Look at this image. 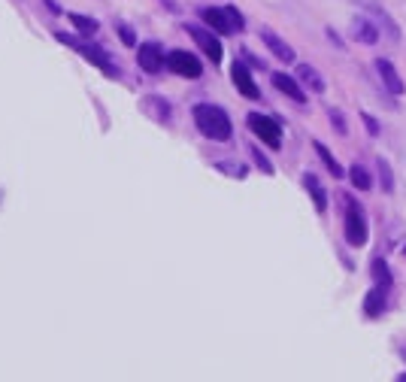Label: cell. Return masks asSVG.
Wrapping results in <instances>:
<instances>
[{
	"instance_id": "cell-10",
	"label": "cell",
	"mask_w": 406,
	"mask_h": 382,
	"mask_svg": "<svg viewBox=\"0 0 406 382\" xmlns=\"http://www.w3.org/2000/svg\"><path fill=\"white\" fill-rule=\"evenodd\" d=\"M261 39H264V46L270 49V55H276L282 64H291L294 58H297V55H294V49L285 43V39H279L273 31H261Z\"/></svg>"
},
{
	"instance_id": "cell-28",
	"label": "cell",
	"mask_w": 406,
	"mask_h": 382,
	"mask_svg": "<svg viewBox=\"0 0 406 382\" xmlns=\"http://www.w3.org/2000/svg\"><path fill=\"white\" fill-rule=\"evenodd\" d=\"M398 379H400V382H406V374H400V376H398Z\"/></svg>"
},
{
	"instance_id": "cell-20",
	"label": "cell",
	"mask_w": 406,
	"mask_h": 382,
	"mask_svg": "<svg viewBox=\"0 0 406 382\" xmlns=\"http://www.w3.org/2000/svg\"><path fill=\"white\" fill-rule=\"evenodd\" d=\"M373 279H376V285L391 288V273H388V264H385L382 258L373 261Z\"/></svg>"
},
{
	"instance_id": "cell-11",
	"label": "cell",
	"mask_w": 406,
	"mask_h": 382,
	"mask_svg": "<svg viewBox=\"0 0 406 382\" xmlns=\"http://www.w3.org/2000/svg\"><path fill=\"white\" fill-rule=\"evenodd\" d=\"M273 85H276L282 94H288L294 104H300V106L307 104V94H303V88H300V82H297L294 76H288V73H273Z\"/></svg>"
},
{
	"instance_id": "cell-1",
	"label": "cell",
	"mask_w": 406,
	"mask_h": 382,
	"mask_svg": "<svg viewBox=\"0 0 406 382\" xmlns=\"http://www.w3.org/2000/svg\"><path fill=\"white\" fill-rule=\"evenodd\" d=\"M195 125H197V130L203 137L219 140V143H225V140H230V134H233L228 113L221 106H212V104L195 106Z\"/></svg>"
},
{
	"instance_id": "cell-12",
	"label": "cell",
	"mask_w": 406,
	"mask_h": 382,
	"mask_svg": "<svg viewBox=\"0 0 406 382\" xmlns=\"http://www.w3.org/2000/svg\"><path fill=\"white\" fill-rule=\"evenodd\" d=\"M376 70H379V76H382V82H385V88H388L391 94H403V79L398 76V70L391 67V61H385V58H379L376 61Z\"/></svg>"
},
{
	"instance_id": "cell-23",
	"label": "cell",
	"mask_w": 406,
	"mask_h": 382,
	"mask_svg": "<svg viewBox=\"0 0 406 382\" xmlns=\"http://www.w3.org/2000/svg\"><path fill=\"white\" fill-rule=\"evenodd\" d=\"M70 22H73L82 34H94L97 31V22H94V18H88V16H76L73 13V16H70Z\"/></svg>"
},
{
	"instance_id": "cell-16",
	"label": "cell",
	"mask_w": 406,
	"mask_h": 382,
	"mask_svg": "<svg viewBox=\"0 0 406 382\" xmlns=\"http://www.w3.org/2000/svg\"><path fill=\"white\" fill-rule=\"evenodd\" d=\"M303 185H307V191L312 195V204H316V209H319V213H324V209H328V195H324V188L319 185V179L312 176V173H307V176H303Z\"/></svg>"
},
{
	"instance_id": "cell-9",
	"label": "cell",
	"mask_w": 406,
	"mask_h": 382,
	"mask_svg": "<svg viewBox=\"0 0 406 382\" xmlns=\"http://www.w3.org/2000/svg\"><path fill=\"white\" fill-rule=\"evenodd\" d=\"M137 61H140V67H143L146 73H158V70L167 64V58L161 55L158 43H143V46H140V52H137Z\"/></svg>"
},
{
	"instance_id": "cell-2",
	"label": "cell",
	"mask_w": 406,
	"mask_h": 382,
	"mask_svg": "<svg viewBox=\"0 0 406 382\" xmlns=\"http://www.w3.org/2000/svg\"><path fill=\"white\" fill-rule=\"evenodd\" d=\"M200 18L207 22L212 31H219V34H240L242 31V16H240V9L237 6H221V9H203Z\"/></svg>"
},
{
	"instance_id": "cell-19",
	"label": "cell",
	"mask_w": 406,
	"mask_h": 382,
	"mask_svg": "<svg viewBox=\"0 0 406 382\" xmlns=\"http://www.w3.org/2000/svg\"><path fill=\"white\" fill-rule=\"evenodd\" d=\"M312 149H316V152H319V158L324 161V167H328L333 176H343V167L337 164V161H333V155H331V149H328V146L319 143V140H316V143H312Z\"/></svg>"
},
{
	"instance_id": "cell-14",
	"label": "cell",
	"mask_w": 406,
	"mask_h": 382,
	"mask_svg": "<svg viewBox=\"0 0 406 382\" xmlns=\"http://www.w3.org/2000/svg\"><path fill=\"white\" fill-rule=\"evenodd\" d=\"M385 295H388V288H385V285H376L373 291H367V300H364V309H367V316L376 319V316L385 313V304H388V297H385Z\"/></svg>"
},
{
	"instance_id": "cell-3",
	"label": "cell",
	"mask_w": 406,
	"mask_h": 382,
	"mask_svg": "<svg viewBox=\"0 0 406 382\" xmlns=\"http://www.w3.org/2000/svg\"><path fill=\"white\" fill-rule=\"evenodd\" d=\"M249 128H252V134H255L258 140H264L270 149H279L282 146V128L273 122L270 116H264V113H249Z\"/></svg>"
},
{
	"instance_id": "cell-7",
	"label": "cell",
	"mask_w": 406,
	"mask_h": 382,
	"mask_svg": "<svg viewBox=\"0 0 406 382\" xmlns=\"http://www.w3.org/2000/svg\"><path fill=\"white\" fill-rule=\"evenodd\" d=\"M61 39L73 46L79 55H85L88 61L94 64V67H100V70H104L106 76H118V70L113 67V61H109V58H106V52H104V49H97V46H88V43H76V39H70V37H61Z\"/></svg>"
},
{
	"instance_id": "cell-15",
	"label": "cell",
	"mask_w": 406,
	"mask_h": 382,
	"mask_svg": "<svg viewBox=\"0 0 406 382\" xmlns=\"http://www.w3.org/2000/svg\"><path fill=\"white\" fill-rule=\"evenodd\" d=\"M355 39L358 43H364V46H373L379 39V27L370 22V18H355Z\"/></svg>"
},
{
	"instance_id": "cell-5",
	"label": "cell",
	"mask_w": 406,
	"mask_h": 382,
	"mask_svg": "<svg viewBox=\"0 0 406 382\" xmlns=\"http://www.w3.org/2000/svg\"><path fill=\"white\" fill-rule=\"evenodd\" d=\"M185 31L191 34V39L200 46V52L209 58L212 64H221V58H225V52H221V39L219 37H212L209 31H203V27H195V25H188Z\"/></svg>"
},
{
	"instance_id": "cell-18",
	"label": "cell",
	"mask_w": 406,
	"mask_h": 382,
	"mask_svg": "<svg viewBox=\"0 0 406 382\" xmlns=\"http://www.w3.org/2000/svg\"><path fill=\"white\" fill-rule=\"evenodd\" d=\"M349 179H352V185L358 188V191H367V188L373 185L370 173H367V170H364L361 164H352V167H349Z\"/></svg>"
},
{
	"instance_id": "cell-4",
	"label": "cell",
	"mask_w": 406,
	"mask_h": 382,
	"mask_svg": "<svg viewBox=\"0 0 406 382\" xmlns=\"http://www.w3.org/2000/svg\"><path fill=\"white\" fill-rule=\"evenodd\" d=\"M349 200V209H346V240L352 246H364L367 243V218H364V213H361V207L355 204L352 197H346Z\"/></svg>"
},
{
	"instance_id": "cell-27",
	"label": "cell",
	"mask_w": 406,
	"mask_h": 382,
	"mask_svg": "<svg viewBox=\"0 0 406 382\" xmlns=\"http://www.w3.org/2000/svg\"><path fill=\"white\" fill-rule=\"evenodd\" d=\"M361 122H364V128L370 130V137H379V122L373 116H367V113H361Z\"/></svg>"
},
{
	"instance_id": "cell-25",
	"label": "cell",
	"mask_w": 406,
	"mask_h": 382,
	"mask_svg": "<svg viewBox=\"0 0 406 382\" xmlns=\"http://www.w3.org/2000/svg\"><path fill=\"white\" fill-rule=\"evenodd\" d=\"M328 116H331V125H333V130H337V134H343V137H346V130H349V128H346V118L340 116V109H331Z\"/></svg>"
},
{
	"instance_id": "cell-26",
	"label": "cell",
	"mask_w": 406,
	"mask_h": 382,
	"mask_svg": "<svg viewBox=\"0 0 406 382\" xmlns=\"http://www.w3.org/2000/svg\"><path fill=\"white\" fill-rule=\"evenodd\" d=\"M118 39L125 46H137V37H134V31H130L128 25H118Z\"/></svg>"
},
{
	"instance_id": "cell-24",
	"label": "cell",
	"mask_w": 406,
	"mask_h": 382,
	"mask_svg": "<svg viewBox=\"0 0 406 382\" xmlns=\"http://www.w3.org/2000/svg\"><path fill=\"white\" fill-rule=\"evenodd\" d=\"M249 152H252V158H255V164H258V167L264 170V173H267V176H273V164H270V161H267V155H264L258 146H252Z\"/></svg>"
},
{
	"instance_id": "cell-8",
	"label": "cell",
	"mask_w": 406,
	"mask_h": 382,
	"mask_svg": "<svg viewBox=\"0 0 406 382\" xmlns=\"http://www.w3.org/2000/svg\"><path fill=\"white\" fill-rule=\"evenodd\" d=\"M230 79H233V85H237V92H240L242 97H249V100H258V97H261L258 85H255V79H252L249 67L242 64V61L230 64Z\"/></svg>"
},
{
	"instance_id": "cell-17",
	"label": "cell",
	"mask_w": 406,
	"mask_h": 382,
	"mask_svg": "<svg viewBox=\"0 0 406 382\" xmlns=\"http://www.w3.org/2000/svg\"><path fill=\"white\" fill-rule=\"evenodd\" d=\"M297 82H300V85H307V88H312V92H324V79H321L309 64L297 67Z\"/></svg>"
},
{
	"instance_id": "cell-6",
	"label": "cell",
	"mask_w": 406,
	"mask_h": 382,
	"mask_svg": "<svg viewBox=\"0 0 406 382\" xmlns=\"http://www.w3.org/2000/svg\"><path fill=\"white\" fill-rule=\"evenodd\" d=\"M167 67L173 70V73L179 76H185V79H197L200 76V61H197V55H191V52H182V49H176V52H170L167 55Z\"/></svg>"
},
{
	"instance_id": "cell-22",
	"label": "cell",
	"mask_w": 406,
	"mask_h": 382,
	"mask_svg": "<svg viewBox=\"0 0 406 382\" xmlns=\"http://www.w3.org/2000/svg\"><path fill=\"white\" fill-rule=\"evenodd\" d=\"M376 167H379V179H382V191L388 195V191L394 188V176H391V167H388V161L379 158L376 161Z\"/></svg>"
},
{
	"instance_id": "cell-13",
	"label": "cell",
	"mask_w": 406,
	"mask_h": 382,
	"mask_svg": "<svg viewBox=\"0 0 406 382\" xmlns=\"http://www.w3.org/2000/svg\"><path fill=\"white\" fill-rule=\"evenodd\" d=\"M143 113L164 125L167 118H170V104H167L164 97H158V94H149V97H143Z\"/></svg>"
},
{
	"instance_id": "cell-29",
	"label": "cell",
	"mask_w": 406,
	"mask_h": 382,
	"mask_svg": "<svg viewBox=\"0 0 406 382\" xmlns=\"http://www.w3.org/2000/svg\"><path fill=\"white\" fill-rule=\"evenodd\" d=\"M403 358H406V349H403Z\"/></svg>"
},
{
	"instance_id": "cell-21",
	"label": "cell",
	"mask_w": 406,
	"mask_h": 382,
	"mask_svg": "<svg viewBox=\"0 0 406 382\" xmlns=\"http://www.w3.org/2000/svg\"><path fill=\"white\" fill-rule=\"evenodd\" d=\"M216 170H221V173H228L233 179H246V167L237 164V161H219Z\"/></svg>"
}]
</instances>
